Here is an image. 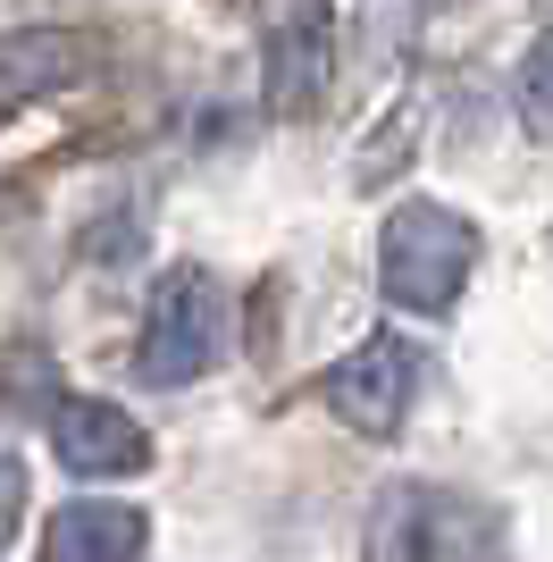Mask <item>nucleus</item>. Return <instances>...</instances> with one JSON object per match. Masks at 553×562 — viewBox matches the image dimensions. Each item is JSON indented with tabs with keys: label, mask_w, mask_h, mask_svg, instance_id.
Wrapping results in <instances>:
<instances>
[{
	"label": "nucleus",
	"mask_w": 553,
	"mask_h": 562,
	"mask_svg": "<svg viewBox=\"0 0 553 562\" xmlns=\"http://www.w3.org/2000/svg\"><path fill=\"white\" fill-rule=\"evenodd\" d=\"M218 345H227V294H218V278L210 269H168L151 285L143 345H135L143 386H193L218 361Z\"/></svg>",
	"instance_id": "f03ea898"
},
{
	"label": "nucleus",
	"mask_w": 553,
	"mask_h": 562,
	"mask_svg": "<svg viewBox=\"0 0 553 562\" xmlns=\"http://www.w3.org/2000/svg\"><path fill=\"white\" fill-rule=\"evenodd\" d=\"M478 269V227L444 202H403L377 235V285L403 311H453Z\"/></svg>",
	"instance_id": "f257e3e1"
},
{
	"label": "nucleus",
	"mask_w": 553,
	"mask_h": 562,
	"mask_svg": "<svg viewBox=\"0 0 553 562\" xmlns=\"http://www.w3.org/2000/svg\"><path fill=\"white\" fill-rule=\"evenodd\" d=\"M50 446H59V462H68L76 479H135V470L151 462V437L135 428V412H117V403H101V395L59 403Z\"/></svg>",
	"instance_id": "0eeeda50"
},
{
	"label": "nucleus",
	"mask_w": 553,
	"mask_h": 562,
	"mask_svg": "<svg viewBox=\"0 0 553 562\" xmlns=\"http://www.w3.org/2000/svg\"><path fill=\"white\" fill-rule=\"evenodd\" d=\"M369 562H495V520L437 487H386L369 513Z\"/></svg>",
	"instance_id": "7ed1b4c3"
},
{
	"label": "nucleus",
	"mask_w": 553,
	"mask_h": 562,
	"mask_svg": "<svg viewBox=\"0 0 553 562\" xmlns=\"http://www.w3.org/2000/svg\"><path fill=\"white\" fill-rule=\"evenodd\" d=\"M92 59H101V43L76 34V25H18V34H0V117H18L25 101H43V93H68Z\"/></svg>",
	"instance_id": "423d86ee"
},
{
	"label": "nucleus",
	"mask_w": 553,
	"mask_h": 562,
	"mask_svg": "<svg viewBox=\"0 0 553 562\" xmlns=\"http://www.w3.org/2000/svg\"><path fill=\"white\" fill-rule=\"evenodd\" d=\"M43 562H143V513L135 504H68L43 529Z\"/></svg>",
	"instance_id": "6e6552de"
},
{
	"label": "nucleus",
	"mask_w": 553,
	"mask_h": 562,
	"mask_svg": "<svg viewBox=\"0 0 553 562\" xmlns=\"http://www.w3.org/2000/svg\"><path fill=\"white\" fill-rule=\"evenodd\" d=\"M260 68H269V110L311 117L336 68V9L327 0H260Z\"/></svg>",
	"instance_id": "20e7f679"
},
{
	"label": "nucleus",
	"mask_w": 553,
	"mask_h": 562,
	"mask_svg": "<svg viewBox=\"0 0 553 562\" xmlns=\"http://www.w3.org/2000/svg\"><path fill=\"white\" fill-rule=\"evenodd\" d=\"M520 117H529L537 143H553V34H537L529 59H520Z\"/></svg>",
	"instance_id": "1a4fd4ad"
},
{
	"label": "nucleus",
	"mask_w": 553,
	"mask_h": 562,
	"mask_svg": "<svg viewBox=\"0 0 553 562\" xmlns=\"http://www.w3.org/2000/svg\"><path fill=\"white\" fill-rule=\"evenodd\" d=\"M18 520H25V462L0 453V546L18 538Z\"/></svg>",
	"instance_id": "9d476101"
},
{
	"label": "nucleus",
	"mask_w": 553,
	"mask_h": 562,
	"mask_svg": "<svg viewBox=\"0 0 553 562\" xmlns=\"http://www.w3.org/2000/svg\"><path fill=\"white\" fill-rule=\"evenodd\" d=\"M411 386H419V352L403 345V336H369L361 352H345V361L327 370L336 420L361 428V437H394L403 412H411Z\"/></svg>",
	"instance_id": "39448f33"
}]
</instances>
